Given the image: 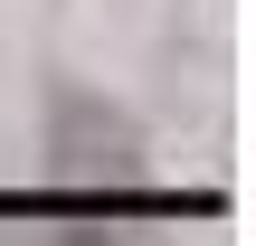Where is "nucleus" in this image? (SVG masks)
Masks as SVG:
<instances>
[{"mask_svg": "<svg viewBox=\"0 0 256 246\" xmlns=\"http://www.w3.org/2000/svg\"><path fill=\"white\" fill-rule=\"evenodd\" d=\"M57 161L76 180H142V133L95 95H57Z\"/></svg>", "mask_w": 256, "mask_h": 246, "instance_id": "f257e3e1", "label": "nucleus"}]
</instances>
